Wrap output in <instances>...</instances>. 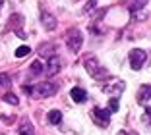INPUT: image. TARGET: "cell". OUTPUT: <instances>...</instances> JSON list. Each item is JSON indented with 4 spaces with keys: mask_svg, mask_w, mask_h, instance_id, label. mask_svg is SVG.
<instances>
[{
    "mask_svg": "<svg viewBox=\"0 0 151 135\" xmlns=\"http://www.w3.org/2000/svg\"><path fill=\"white\" fill-rule=\"evenodd\" d=\"M23 91L29 93L31 96H37V99H45V96H52L56 93V85L54 83H39V85H33V87H23Z\"/></svg>",
    "mask_w": 151,
    "mask_h": 135,
    "instance_id": "6da1fadb",
    "label": "cell"
},
{
    "mask_svg": "<svg viewBox=\"0 0 151 135\" xmlns=\"http://www.w3.org/2000/svg\"><path fill=\"white\" fill-rule=\"evenodd\" d=\"M66 44H68V48H70L72 52H78V50L81 48V44H83V35H81L78 29L68 31V35H66Z\"/></svg>",
    "mask_w": 151,
    "mask_h": 135,
    "instance_id": "7a4b0ae2",
    "label": "cell"
},
{
    "mask_svg": "<svg viewBox=\"0 0 151 135\" xmlns=\"http://www.w3.org/2000/svg\"><path fill=\"white\" fill-rule=\"evenodd\" d=\"M145 58H147L145 50H142V48H132V50H130V66H132V70H142Z\"/></svg>",
    "mask_w": 151,
    "mask_h": 135,
    "instance_id": "3957f363",
    "label": "cell"
},
{
    "mask_svg": "<svg viewBox=\"0 0 151 135\" xmlns=\"http://www.w3.org/2000/svg\"><path fill=\"white\" fill-rule=\"evenodd\" d=\"M85 70L89 71V74L93 75V77H105V75H107V70H105V68H101V64H97V60H93V58H87V60H85Z\"/></svg>",
    "mask_w": 151,
    "mask_h": 135,
    "instance_id": "277c9868",
    "label": "cell"
},
{
    "mask_svg": "<svg viewBox=\"0 0 151 135\" xmlns=\"http://www.w3.org/2000/svg\"><path fill=\"white\" fill-rule=\"evenodd\" d=\"M60 68H62V62H60V58H58V56H52V58L49 60V64H47V75H49V77L56 75L58 71H60Z\"/></svg>",
    "mask_w": 151,
    "mask_h": 135,
    "instance_id": "5b68a950",
    "label": "cell"
},
{
    "mask_svg": "<svg viewBox=\"0 0 151 135\" xmlns=\"http://www.w3.org/2000/svg\"><path fill=\"white\" fill-rule=\"evenodd\" d=\"M93 116L97 118L99 122H101V126L103 127H107V124H109V116H111V112H109V110H105V108H95L93 110Z\"/></svg>",
    "mask_w": 151,
    "mask_h": 135,
    "instance_id": "8992f818",
    "label": "cell"
},
{
    "mask_svg": "<svg viewBox=\"0 0 151 135\" xmlns=\"http://www.w3.org/2000/svg\"><path fill=\"white\" fill-rule=\"evenodd\" d=\"M70 95H72V99H74V102H85V100H87V93L80 87H74L70 91Z\"/></svg>",
    "mask_w": 151,
    "mask_h": 135,
    "instance_id": "52a82bcc",
    "label": "cell"
},
{
    "mask_svg": "<svg viewBox=\"0 0 151 135\" xmlns=\"http://www.w3.org/2000/svg\"><path fill=\"white\" fill-rule=\"evenodd\" d=\"M41 21H43V25L47 27V29H50L52 31L54 27H56V19L50 16V14H43V18H41Z\"/></svg>",
    "mask_w": 151,
    "mask_h": 135,
    "instance_id": "ba28073f",
    "label": "cell"
},
{
    "mask_svg": "<svg viewBox=\"0 0 151 135\" xmlns=\"http://www.w3.org/2000/svg\"><path fill=\"white\" fill-rule=\"evenodd\" d=\"M149 96H151V87L149 85L139 87V91H138V100L139 102H145V99H149Z\"/></svg>",
    "mask_w": 151,
    "mask_h": 135,
    "instance_id": "9c48e42d",
    "label": "cell"
},
{
    "mask_svg": "<svg viewBox=\"0 0 151 135\" xmlns=\"http://www.w3.org/2000/svg\"><path fill=\"white\" fill-rule=\"evenodd\" d=\"M19 135H35V131H33V126L29 122H23V126H19Z\"/></svg>",
    "mask_w": 151,
    "mask_h": 135,
    "instance_id": "30bf717a",
    "label": "cell"
},
{
    "mask_svg": "<svg viewBox=\"0 0 151 135\" xmlns=\"http://www.w3.org/2000/svg\"><path fill=\"white\" fill-rule=\"evenodd\" d=\"M60 120H62L60 110H50V112H49V122L50 124H60Z\"/></svg>",
    "mask_w": 151,
    "mask_h": 135,
    "instance_id": "8fae6325",
    "label": "cell"
},
{
    "mask_svg": "<svg viewBox=\"0 0 151 135\" xmlns=\"http://www.w3.org/2000/svg\"><path fill=\"white\" fill-rule=\"evenodd\" d=\"M29 71H31L33 75L43 74V62H41V60H35V62L31 64V68H29Z\"/></svg>",
    "mask_w": 151,
    "mask_h": 135,
    "instance_id": "7c38bea8",
    "label": "cell"
},
{
    "mask_svg": "<svg viewBox=\"0 0 151 135\" xmlns=\"http://www.w3.org/2000/svg\"><path fill=\"white\" fill-rule=\"evenodd\" d=\"M2 100H4V102H8V104H14V106H18V104H19L18 96H16V95H12V93H6V95L2 96Z\"/></svg>",
    "mask_w": 151,
    "mask_h": 135,
    "instance_id": "4fadbf2b",
    "label": "cell"
},
{
    "mask_svg": "<svg viewBox=\"0 0 151 135\" xmlns=\"http://www.w3.org/2000/svg\"><path fill=\"white\" fill-rule=\"evenodd\" d=\"M31 52V48L29 46H25V44H23V46H19V48H16V58H23V56H27V54Z\"/></svg>",
    "mask_w": 151,
    "mask_h": 135,
    "instance_id": "5bb4252c",
    "label": "cell"
},
{
    "mask_svg": "<svg viewBox=\"0 0 151 135\" xmlns=\"http://www.w3.org/2000/svg\"><path fill=\"white\" fill-rule=\"evenodd\" d=\"M118 110V99H111L109 100V112H116Z\"/></svg>",
    "mask_w": 151,
    "mask_h": 135,
    "instance_id": "9a60e30c",
    "label": "cell"
},
{
    "mask_svg": "<svg viewBox=\"0 0 151 135\" xmlns=\"http://www.w3.org/2000/svg\"><path fill=\"white\" fill-rule=\"evenodd\" d=\"M10 85V77L6 74H0V87H8Z\"/></svg>",
    "mask_w": 151,
    "mask_h": 135,
    "instance_id": "2e32d148",
    "label": "cell"
},
{
    "mask_svg": "<svg viewBox=\"0 0 151 135\" xmlns=\"http://www.w3.org/2000/svg\"><path fill=\"white\" fill-rule=\"evenodd\" d=\"M95 4H97V0H89V4H87V6H85V12H89V10L93 8V6H95Z\"/></svg>",
    "mask_w": 151,
    "mask_h": 135,
    "instance_id": "e0dca14e",
    "label": "cell"
},
{
    "mask_svg": "<svg viewBox=\"0 0 151 135\" xmlns=\"http://www.w3.org/2000/svg\"><path fill=\"white\" fill-rule=\"evenodd\" d=\"M2 2H4V0H0V6H2Z\"/></svg>",
    "mask_w": 151,
    "mask_h": 135,
    "instance_id": "ac0fdd59",
    "label": "cell"
}]
</instances>
